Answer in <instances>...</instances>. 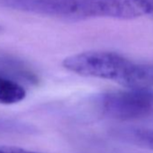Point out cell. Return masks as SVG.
Wrapping results in <instances>:
<instances>
[{"instance_id": "obj_5", "label": "cell", "mask_w": 153, "mask_h": 153, "mask_svg": "<svg viewBox=\"0 0 153 153\" xmlns=\"http://www.w3.org/2000/svg\"><path fill=\"white\" fill-rule=\"evenodd\" d=\"M26 90L16 79L0 74V104L15 105L23 101Z\"/></svg>"}, {"instance_id": "obj_3", "label": "cell", "mask_w": 153, "mask_h": 153, "mask_svg": "<svg viewBox=\"0 0 153 153\" xmlns=\"http://www.w3.org/2000/svg\"><path fill=\"white\" fill-rule=\"evenodd\" d=\"M141 16L131 0H78L71 19L109 17L132 19Z\"/></svg>"}, {"instance_id": "obj_1", "label": "cell", "mask_w": 153, "mask_h": 153, "mask_svg": "<svg viewBox=\"0 0 153 153\" xmlns=\"http://www.w3.org/2000/svg\"><path fill=\"white\" fill-rule=\"evenodd\" d=\"M62 66L83 76L114 81L126 88H150L153 65L134 62L111 51H85L67 57Z\"/></svg>"}, {"instance_id": "obj_2", "label": "cell", "mask_w": 153, "mask_h": 153, "mask_svg": "<svg viewBox=\"0 0 153 153\" xmlns=\"http://www.w3.org/2000/svg\"><path fill=\"white\" fill-rule=\"evenodd\" d=\"M99 109L109 118L128 121L149 115L153 111L151 88H126L103 94L98 98Z\"/></svg>"}, {"instance_id": "obj_8", "label": "cell", "mask_w": 153, "mask_h": 153, "mask_svg": "<svg viewBox=\"0 0 153 153\" xmlns=\"http://www.w3.org/2000/svg\"><path fill=\"white\" fill-rule=\"evenodd\" d=\"M2 31H3V27H2L1 25H0V33H1Z\"/></svg>"}, {"instance_id": "obj_6", "label": "cell", "mask_w": 153, "mask_h": 153, "mask_svg": "<svg viewBox=\"0 0 153 153\" xmlns=\"http://www.w3.org/2000/svg\"><path fill=\"white\" fill-rule=\"evenodd\" d=\"M120 136L131 143L153 150V130L123 129Z\"/></svg>"}, {"instance_id": "obj_7", "label": "cell", "mask_w": 153, "mask_h": 153, "mask_svg": "<svg viewBox=\"0 0 153 153\" xmlns=\"http://www.w3.org/2000/svg\"><path fill=\"white\" fill-rule=\"evenodd\" d=\"M141 15L153 18V0H131Z\"/></svg>"}, {"instance_id": "obj_4", "label": "cell", "mask_w": 153, "mask_h": 153, "mask_svg": "<svg viewBox=\"0 0 153 153\" xmlns=\"http://www.w3.org/2000/svg\"><path fill=\"white\" fill-rule=\"evenodd\" d=\"M78 0H0V6L38 15L71 19Z\"/></svg>"}]
</instances>
